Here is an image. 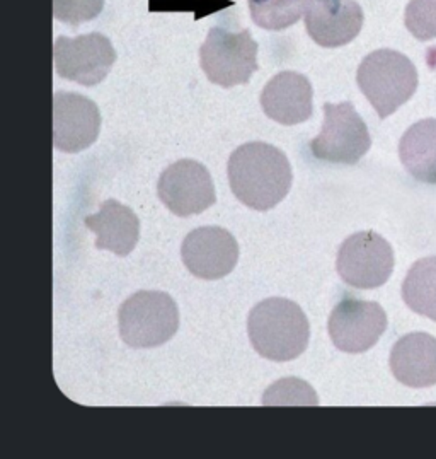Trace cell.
Returning a JSON list of instances; mask_svg holds the SVG:
<instances>
[{"instance_id":"obj_1","label":"cell","mask_w":436,"mask_h":459,"mask_svg":"<svg viewBox=\"0 0 436 459\" xmlns=\"http://www.w3.org/2000/svg\"><path fill=\"white\" fill-rule=\"evenodd\" d=\"M227 171L232 194L260 212L277 207L294 181L286 156L264 142H249L232 152Z\"/></svg>"},{"instance_id":"obj_2","label":"cell","mask_w":436,"mask_h":459,"mask_svg":"<svg viewBox=\"0 0 436 459\" xmlns=\"http://www.w3.org/2000/svg\"><path fill=\"white\" fill-rule=\"evenodd\" d=\"M247 333L254 351L261 357L286 362L305 352L311 326L298 304L271 298L252 307L247 319Z\"/></svg>"},{"instance_id":"obj_3","label":"cell","mask_w":436,"mask_h":459,"mask_svg":"<svg viewBox=\"0 0 436 459\" xmlns=\"http://www.w3.org/2000/svg\"><path fill=\"white\" fill-rule=\"evenodd\" d=\"M356 81L384 120L413 98L418 89V71L406 55L382 48L363 58Z\"/></svg>"},{"instance_id":"obj_4","label":"cell","mask_w":436,"mask_h":459,"mask_svg":"<svg viewBox=\"0 0 436 459\" xmlns=\"http://www.w3.org/2000/svg\"><path fill=\"white\" fill-rule=\"evenodd\" d=\"M118 325L126 345L133 349H154L175 335L179 311L169 294L141 290L123 302Z\"/></svg>"},{"instance_id":"obj_5","label":"cell","mask_w":436,"mask_h":459,"mask_svg":"<svg viewBox=\"0 0 436 459\" xmlns=\"http://www.w3.org/2000/svg\"><path fill=\"white\" fill-rule=\"evenodd\" d=\"M258 43L249 30L232 31L227 26L209 30L200 50L201 69L209 82L222 88L247 84L251 75L258 71Z\"/></svg>"},{"instance_id":"obj_6","label":"cell","mask_w":436,"mask_h":459,"mask_svg":"<svg viewBox=\"0 0 436 459\" xmlns=\"http://www.w3.org/2000/svg\"><path fill=\"white\" fill-rule=\"evenodd\" d=\"M315 160L331 164H356L372 147L367 125L346 101L324 105V125L319 137L311 142Z\"/></svg>"},{"instance_id":"obj_7","label":"cell","mask_w":436,"mask_h":459,"mask_svg":"<svg viewBox=\"0 0 436 459\" xmlns=\"http://www.w3.org/2000/svg\"><path fill=\"white\" fill-rule=\"evenodd\" d=\"M336 268L343 282L351 287L377 289L392 275L394 251L377 232H356L339 247Z\"/></svg>"},{"instance_id":"obj_8","label":"cell","mask_w":436,"mask_h":459,"mask_svg":"<svg viewBox=\"0 0 436 459\" xmlns=\"http://www.w3.org/2000/svg\"><path fill=\"white\" fill-rule=\"evenodd\" d=\"M55 69L62 79L82 86L101 84L116 62V52L101 33L67 38L58 36L53 47Z\"/></svg>"},{"instance_id":"obj_9","label":"cell","mask_w":436,"mask_h":459,"mask_svg":"<svg viewBox=\"0 0 436 459\" xmlns=\"http://www.w3.org/2000/svg\"><path fill=\"white\" fill-rule=\"evenodd\" d=\"M158 198L179 217L205 212L217 200L209 169L198 160H181L169 166L158 179Z\"/></svg>"},{"instance_id":"obj_10","label":"cell","mask_w":436,"mask_h":459,"mask_svg":"<svg viewBox=\"0 0 436 459\" xmlns=\"http://www.w3.org/2000/svg\"><path fill=\"white\" fill-rule=\"evenodd\" d=\"M329 336L341 352L370 351L387 330V315L377 302L343 299L329 316Z\"/></svg>"},{"instance_id":"obj_11","label":"cell","mask_w":436,"mask_h":459,"mask_svg":"<svg viewBox=\"0 0 436 459\" xmlns=\"http://www.w3.org/2000/svg\"><path fill=\"white\" fill-rule=\"evenodd\" d=\"M101 113L94 101L77 92L53 96V143L64 152H81L99 137Z\"/></svg>"},{"instance_id":"obj_12","label":"cell","mask_w":436,"mask_h":459,"mask_svg":"<svg viewBox=\"0 0 436 459\" xmlns=\"http://www.w3.org/2000/svg\"><path fill=\"white\" fill-rule=\"evenodd\" d=\"M181 256L194 277L218 281L237 265L239 245L228 230L207 226L186 236L181 247Z\"/></svg>"},{"instance_id":"obj_13","label":"cell","mask_w":436,"mask_h":459,"mask_svg":"<svg viewBox=\"0 0 436 459\" xmlns=\"http://www.w3.org/2000/svg\"><path fill=\"white\" fill-rule=\"evenodd\" d=\"M363 11L355 0H305V28L324 48L345 47L360 35Z\"/></svg>"},{"instance_id":"obj_14","label":"cell","mask_w":436,"mask_h":459,"mask_svg":"<svg viewBox=\"0 0 436 459\" xmlns=\"http://www.w3.org/2000/svg\"><path fill=\"white\" fill-rule=\"evenodd\" d=\"M264 113L281 125H297L312 117V86L297 72H279L262 89Z\"/></svg>"},{"instance_id":"obj_15","label":"cell","mask_w":436,"mask_h":459,"mask_svg":"<svg viewBox=\"0 0 436 459\" xmlns=\"http://www.w3.org/2000/svg\"><path fill=\"white\" fill-rule=\"evenodd\" d=\"M390 371L409 388L436 385V338L428 333H409L396 342L390 352Z\"/></svg>"},{"instance_id":"obj_16","label":"cell","mask_w":436,"mask_h":459,"mask_svg":"<svg viewBox=\"0 0 436 459\" xmlns=\"http://www.w3.org/2000/svg\"><path fill=\"white\" fill-rule=\"evenodd\" d=\"M86 226L98 234L96 247L118 256L130 255L140 238V221L135 212L118 200H106L101 211L86 217Z\"/></svg>"},{"instance_id":"obj_17","label":"cell","mask_w":436,"mask_h":459,"mask_svg":"<svg viewBox=\"0 0 436 459\" xmlns=\"http://www.w3.org/2000/svg\"><path fill=\"white\" fill-rule=\"evenodd\" d=\"M399 158L416 181L436 185V118H426L407 128L399 142Z\"/></svg>"},{"instance_id":"obj_18","label":"cell","mask_w":436,"mask_h":459,"mask_svg":"<svg viewBox=\"0 0 436 459\" xmlns=\"http://www.w3.org/2000/svg\"><path fill=\"white\" fill-rule=\"evenodd\" d=\"M402 299L415 313L436 321V256L423 258L409 268Z\"/></svg>"},{"instance_id":"obj_19","label":"cell","mask_w":436,"mask_h":459,"mask_svg":"<svg viewBox=\"0 0 436 459\" xmlns=\"http://www.w3.org/2000/svg\"><path fill=\"white\" fill-rule=\"evenodd\" d=\"M252 21L268 31H283L298 22L305 0H247Z\"/></svg>"},{"instance_id":"obj_20","label":"cell","mask_w":436,"mask_h":459,"mask_svg":"<svg viewBox=\"0 0 436 459\" xmlns=\"http://www.w3.org/2000/svg\"><path fill=\"white\" fill-rule=\"evenodd\" d=\"M262 405H319L314 389L297 377L279 379L271 388L266 389Z\"/></svg>"},{"instance_id":"obj_21","label":"cell","mask_w":436,"mask_h":459,"mask_svg":"<svg viewBox=\"0 0 436 459\" xmlns=\"http://www.w3.org/2000/svg\"><path fill=\"white\" fill-rule=\"evenodd\" d=\"M406 28L419 41L436 38V0H411L406 7Z\"/></svg>"},{"instance_id":"obj_22","label":"cell","mask_w":436,"mask_h":459,"mask_svg":"<svg viewBox=\"0 0 436 459\" xmlns=\"http://www.w3.org/2000/svg\"><path fill=\"white\" fill-rule=\"evenodd\" d=\"M105 0H53V16L73 28L101 14Z\"/></svg>"},{"instance_id":"obj_23","label":"cell","mask_w":436,"mask_h":459,"mask_svg":"<svg viewBox=\"0 0 436 459\" xmlns=\"http://www.w3.org/2000/svg\"><path fill=\"white\" fill-rule=\"evenodd\" d=\"M232 5H234L232 0H149L150 11H156V13L184 11V13H192L196 19L205 18Z\"/></svg>"}]
</instances>
